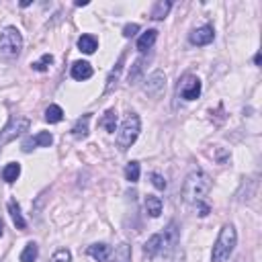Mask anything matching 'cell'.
<instances>
[{
    "mask_svg": "<svg viewBox=\"0 0 262 262\" xmlns=\"http://www.w3.org/2000/svg\"><path fill=\"white\" fill-rule=\"evenodd\" d=\"M143 90L149 94V96H160L164 90H166V74L162 72V70H156V72H151L149 76H147V80H145V84H143Z\"/></svg>",
    "mask_w": 262,
    "mask_h": 262,
    "instance_id": "7",
    "label": "cell"
},
{
    "mask_svg": "<svg viewBox=\"0 0 262 262\" xmlns=\"http://www.w3.org/2000/svg\"><path fill=\"white\" fill-rule=\"evenodd\" d=\"M23 49V35L16 27H6L0 35V55L2 57H18Z\"/></svg>",
    "mask_w": 262,
    "mask_h": 262,
    "instance_id": "4",
    "label": "cell"
},
{
    "mask_svg": "<svg viewBox=\"0 0 262 262\" xmlns=\"http://www.w3.org/2000/svg\"><path fill=\"white\" fill-rule=\"evenodd\" d=\"M113 262H131V246H127V244L117 246L115 254H113Z\"/></svg>",
    "mask_w": 262,
    "mask_h": 262,
    "instance_id": "24",
    "label": "cell"
},
{
    "mask_svg": "<svg viewBox=\"0 0 262 262\" xmlns=\"http://www.w3.org/2000/svg\"><path fill=\"white\" fill-rule=\"evenodd\" d=\"M78 49L82 51V53H94L96 49H98V41H96V37L94 35H82L80 39H78Z\"/></svg>",
    "mask_w": 262,
    "mask_h": 262,
    "instance_id": "15",
    "label": "cell"
},
{
    "mask_svg": "<svg viewBox=\"0 0 262 262\" xmlns=\"http://www.w3.org/2000/svg\"><path fill=\"white\" fill-rule=\"evenodd\" d=\"M8 213H10V217H12L14 225H16V229H25V227H27V221H25V217H23L20 207H18L16 201H10V203H8Z\"/></svg>",
    "mask_w": 262,
    "mask_h": 262,
    "instance_id": "17",
    "label": "cell"
},
{
    "mask_svg": "<svg viewBox=\"0 0 262 262\" xmlns=\"http://www.w3.org/2000/svg\"><path fill=\"white\" fill-rule=\"evenodd\" d=\"M2 233H4V221L0 219V237H2Z\"/></svg>",
    "mask_w": 262,
    "mask_h": 262,
    "instance_id": "31",
    "label": "cell"
},
{
    "mask_svg": "<svg viewBox=\"0 0 262 262\" xmlns=\"http://www.w3.org/2000/svg\"><path fill=\"white\" fill-rule=\"evenodd\" d=\"M123 61H125V55H121V57H119V61L115 63V70L108 74V80H106V92H111V90L117 86L119 74H121V70H123Z\"/></svg>",
    "mask_w": 262,
    "mask_h": 262,
    "instance_id": "20",
    "label": "cell"
},
{
    "mask_svg": "<svg viewBox=\"0 0 262 262\" xmlns=\"http://www.w3.org/2000/svg\"><path fill=\"white\" fill-rule=\"evenodd\" d=\"M70 74H72L74 80H80V82H82V80H88V78L92 76V66H90L88 61H74Z\"/></svg>",
    "mask_w": 262,
    "mask_h": 262,
    "instance_id": "11",
    "label": "cell"
},
{
    "mask_svg": "<svg viewBox=\"0 0 262 262\" xmlns=\"http://www.w3.org/2000/svg\"><path fill=\"white\" fill-rule=\"evenodd\" d=\"M39 256V246L35 242H29L25 246V250L20 252V262H35Z\"/></svg>",
    "mask_w": 262,
    "mask_h": 262,
    "instance_id": "21",
    "label": "cell"
},
{
    "mask_svg": "<svg viewBox=\"0 0 262 262\" xmlns=\"http://www.w3.org/2000/svg\"><path fill=\"white\" fill-rule=\"evenodd\" d=\"M100 127H104L108 133H115L117 131V113L113 108L104 113V117L100 119Z\"/></svg>",
    "mask_w": 262,
    "mask_h": 262,
    "instance_id": "23",
    "label": "cell"
},
{
    "mask_svg": "<svg viewBox=\"0 0 262 262\" xmlns=\"http://www.w3.org/2000/svg\"><path fill=\"white\" fill-rule=\"evenodd\" d=\"M211 190V180L203 170H192L182 184V199L186 203H203L207 192Z\"/></svg>",
    "mask_w": 262,
    "mask_h": 262,
    "instance_id": "1",
    "label": "cell"
},
{
    "mask_svg": "<svg viewBox=\"0 0 262 262\" xmlns=\"http://www.w3.org/2000/svg\"><path fill=\"white\" fill-rule=\"evenodd\" d=\"M51 262H72V254H70V250H66V248L57 250V252L51 256Z\"/></svg>",
    "mask_w": 262,
    "mask_h": 262,
    "instance_id": "27",
    "label": "cell"
},
{
    "mask_svg": "<svg viewBox=\"0 0 262 262\" xmlns=\"http://www.w3.org/2000/svg\"><path fill=\"white\" fill-rule=\"evenodd\" d=\"M178 94L184 100H196L201 96V80L192 74H186L178 84Z\"/></svg>",
    "mask_w": 262,
    "mask_h": 262,
    "instance_id": "6",
    "label": "cell"
},
{
    "mask_svg": "<svg viewBox=\"0 0 262 262\" xmlns=\"http://www.w3.org/2000/svg\"><path fill=\"white\" fill-rule=\"evenodd\" d=\"M29 125H31V121L27 117H12L6 123V127L0 131V147L6 145V143H10V141H14L25 131H29Z\"/></svg>",
    "mask_w": 262,
    "mask_h": 262,
    "instance_id": "5",
    "label": "cell"
},
{
    "mask_svg": "<svg viewBox=\"0 0 262 262\" xmlns=\"http://www.w3.org/2000/svg\"><path fill=\"white\" fill-rule=\"evenodd\" d=\"M164 246H166V235H162V233H154V235L145 242L143 252H145L149 258H154V256H158V254L164 250Z\"/></svg>",
    "mask_w": 262,
    "mask_h": 262,
    "instance_id": "10",
    "label": "cell"
},
{
    "mask_svg": "<svg viewBox=\"0 0 262 262\" xmlns=\"http://www.w3.org/2000/svg\"><path fill=\"white\" fill-rule=\"evenodd\" d=\"M145 213L149 217H160V213H162V199L154 196V194H147L145 196Z\"/></svg>",
    "mask_w": 262,
    "mask_h": 262,
    "instance_id": "16",
    "label": "cell"
},
{
    "mask_svg": "<svg viewBox=\"0 0 262 262\" xmlns=\"http://www.w3.org/2000/svg\"><path fill=\"white\" fill-rule=\"evenodd\" d=\"M61 119H63V111L59 104H49L45 108V121L47 123H59Z\"/></svg>",
    "mask_w": 262,
    "mask_h": 262,
    "instance_id": "22",
    "label": "cell"
},
{
    "mask_svg": "<svg viewBox=\"0 0 262 262\" xmlns=\"http://www.w3.org/2000/svg\"><path fill=\"white\" fill-rule=\"evenodd\" d=\"M18 176H20V164L10 162V164H6V166L2 168V178H4L8 184H12Z\"/></svg>",
    "mask_w": 262,
    "mask_h": 262,
    "instance_id": "19",
    "label": "cell"
},
{
    "mask_svg": "<svg viewBox=\"0 0 262 262\" xmlns=\"http://www.w3.org/2000/svg\"><path fill=\"white\" fill-rule=\"evenodd\" d=\"M156 39H158V31H156V29H147V31L137 39V49H139L141 53H145L147 49H151V45L156 43Z\"/></svg>",
    "mask_w": 262,
    "mask_h": 262,
    "instance_id": "14",
    "label": "cell"
},
{
    "mask_svg": "<svg viewBox=\"0 0 262 262\" xmlns=\"http://www.w3.org/2000/svg\"><path fill=\"white\" fill-rule=\"evenodd\" d=\"M254 63H256V66H260V53H256V55H254Z\"/></svg>",
    "mask_w": 262,
    "mask_h": 262,
    "instance_id": "30",
    "label": "cell"
},
{
    "mask_svg": "<svg viewBox=\"0 0 262 262\" xmlns=\"http://www.w3.org/2000/svg\"><path fill=\"white\" fill-rule=\"evenodd\" d=\"M139 131H141L139 115L129 113V115L125 117V121L121 123V129H119V133H117V145H119V149H123V151L129 149V147L135 143Z\"/></svg>",
    "mask_w": 262,
    "mask_h": 262,
    "instance_id": "3",
    "label": "cell"
},
{
    "mask_svg": "<svg viewBox=\"0 0 262 262\" xmlns=\"http://www.w3.org/2000/svg\"><path fill=\"white\" fill-rule=\"evenodd\" d=\"M88 123H90V115L86 113V115H82V117L74 123V127H72V135H74L76 139H84V137H88V133H90Z\"/></svg>",
    "mask_w": 262,
    "mask_h": 262,
    "instance_id": "12",
    "label": "cell"
},
{
    "mask_svg": "<svg viewBox=\"0 0 262 262\" xmlns=\"http://www.w3.org/2000/svg\"><path fill=\"white\" fill-rule=\"evenodd\" d=\"M188 39H190L192 45H209V43L215 39V31H213L211 25H203V27L194 29V31L188 35Z\"/></svg>",
    "mask_w": 262,
    "mask_h": 262,
    "instance_id": "9",
    "label": "cell"
},
{
    "mask_svg": "<svg viewBox=\"0 0 262 262\" xmlns=\"http://www.w3.org/2000/svg\"><path fill=\"white\" fill-rule=\"evenodd\" d=\"M139 162H129L127 166H125V178L129 180V182H137L139 180Z\"/></svg>",
    "mask_w": 262,
    "mask_h": 262,
    "instance_id": "25",
    "label": "cell"
},
{
    "mask_svg": "<svg viewBox=\"0 0 262 262\" xmlns=\"http://www.w3.org/2000/svg\"><path fill=\"white\" fill-rule=\"evenodd\" d=\"M170 8H172V2H170V0H160V2H156L154 10H151V18H154V20L166 18L168 12H170Z\"/></svg>",
    "mask_w": 262,
    "mask_h": 262,
    "instance_id": "18",
    "label": "cell"
},
{
    "mask_svg": "<svg viewBox=\"0 0 262 262\" xmlns=\"http://www.w3.org/2000/svg\"><path fill=\"white\" fill-rule=\"evenodd\" d=\"M53 143V135L49 131H39L23 141V151H31L33 147H49Z\"/></svg>",
    "mask_w": 262,
    "mask_h": 262,
    "instance_id": "8",
    "label": "cell"
},
{
    "mask_svg": "<svg viewBox=\"0 0 262 262\" xmlns=\"http://www.w3.org/2000/svg\"><path fill=\"white\" fill-rule=\"evenodd\" d=\"M137 31H139V25H137V23H129V25H125V27H123V37H127V39H129V37H133Z\"/></svg>",
    "mask_w": 262,
    "mask_h": 262,
    "instance_id": "29",
    "label": "cell"
},
{
    "mask_svg": "<svg viewBox=\"0 0 262 262\" xmlns=\"http://www.w3.org/2000/svg\"><path fill=\"white\" fill-rule=\"evenodd\" d=\"M88 256H92L96 262H106L111 256V246L106 244H92L88 248Z\"/></svg>",
    "mask_w": 262,
    "mask_h": 262,
    "instance_id": "13",
    "label": "cell"
},
{
    "mask_svg": "<svg viewBox=\"0 0 262 262\" xmlns=\"http://www.w3.org/2000/svg\"><path fill=\"white\" fill-rule=\"evenodd\" d=\"M151 184H154L158 190H164V188H166V180H164V176L158 174V172L151 174Z\"/></svg>",
    "mask_w": 262,
    "mask_h": 262,
    "instance_id": "28",
    "label": "cell"
},
{
    "mask_svg": "<svg viewBox=\"0 0 262 262\" xmlns=\"http://www.w3.org/2000/svg\"><path fill=\"white\" fill-rule=\"evenodd\" d=\"M237 244V233L235 227L231 223H225L213 244V252H211V262H227V258L231 256L233 248Z\"/></svg>",
    "mask_w": 262,
    "mask_h": 262,
    "instance_id": "2",
    "label": "cell"
},
{
    "mask_svg": "<svg viewBox=\"0 0 262 262\" xmlns=\"http://www.w3.org/2000/svg\"><path fill=\"white\" fill-rule=\"evenodd\" d=\"M51 63H53V55H51V53H45L41 59L33 61V63H31V68H33L35 72H45V70H47Z\"/></svg>",
    "mask_w": 262,
    "mask_h": 262,
    "instance_id": "26",
    "label": "cell"
}]
</instances>
